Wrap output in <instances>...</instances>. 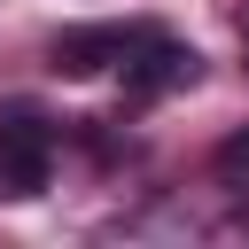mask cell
Listing matches in <instances>:
<instances>
[{
  "instance_id": "1",
  "label": "cell",
  "mask_w": 249,
  "mask_h": 249,
  "mask_svg": "<svg viewBox=\"0 0 249 249\" xmlns=\"http://www.w3.org/2000/svg\"><path fill=\"white\" fill-rule=\"evenodd\" d=\"M54 148H62L54 117H39L31 101H8L0 109V187L8 195H39L47 171H54Z\"/></svg>"
},
{
  "instance_id": "2",
  "label": "cell",
  "mask_w": 249,
  "mask_h": 249,
  "mask_svg": "<svg viewBox=\"0 0 249 249\" xmlns=\"http://www.w3.org/2000/svg\"><path fill=\"white\" fill-rule=\"evenodd\" d=\"M163 23H70V31H54V47H47V62L62 70V78H101V70H124V54L140 47V39H156Z\"/></svg>"
},
{
  "instance_id": "3",
  "label": "cell",
  "mask_w": 249,
  "mask_h": 249,
  "mask_svg": "<svg viewBox=\"0 0 249 249\" xmlns=\"http://www.w3.org/2000/svg\"><path fill=\"white\" fill-rule=\"evenodd\" d=\"M195 78H202V54L187 39H171V31H156V39H140L124 54V101H163V93H179Z\"/></svg>"
},
{
  "instance_id": "4",
  "label": "cell",
  "mask_w": 249,
  "mask_h": 249,
  "mask_svg": "<svg viewBox=\"0 0 249 249\" xmlns=\"http://www.w3.org/2000/svg\"><path fill=\"white\" fill-rule=\"evenodd\" d=\"M210 171H218L226 187H249V124H233V132L210 148Z\"/></svg>"
},
{
  "instance_id": "5",
  "label": "cell",
  "mask_w": 249,
  "mask_h": 249,
  "mask_svg": "<svg viewBox=\"0 0 249 249\" xmlns=\"http://www.w3.org/2000/svg\"><path fill=\"white\" fill-rule=\"evenodd\" d=\"M241 31H249V16H241Z\"/></svg>"
}]
</instances>
